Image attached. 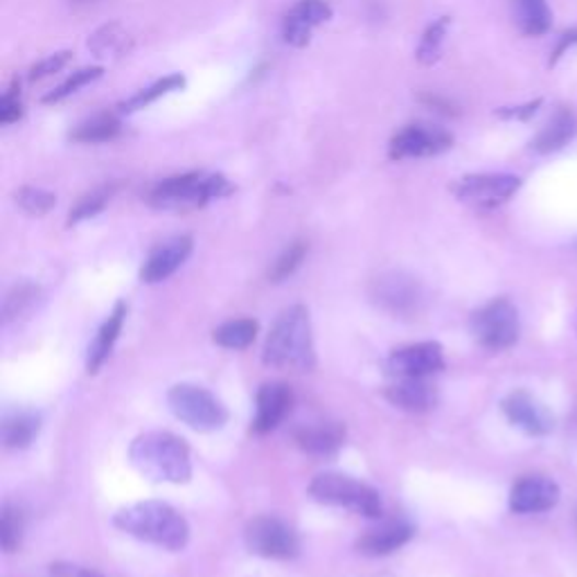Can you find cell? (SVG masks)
I'll return each mask as SVG.
<instances>
[{
    "label": "cell",
    "instance_id": "obj_29",
    "mask_svg": "<svg viewBox=\"0 0 577 577\" xmlns=\"http://www.w3.org/2000/svg\"><path fill=\"white\" fill-rule=\"evenodd\" d=\"M449 25H451V19L449 16H442V19H438L436 23H431L427 27L425 36H422V42L417 46V53H415V57H417V61L422 66H434V64L440 61Z\"/></svg>",
    "mask_w": 577,
    "mask_h": 577
},
{
    "label": "cell",
    "instance_id": "obj_24",
    "mask_svg": "<svg viewBox=\"0 0 577 577\" xmlns=\"http://www.w3.org/2000/svg\"><path fill=\"white\" fill-rule=\"evenodd\" d=\"M123 131V125L118 120V115L113 113H97L91 120L82 123L70 134V140L84 142V145H97V142H108L113 138H118Z\"/></svg>",
    "mask_w": 577,
    "mask_h": 577
},
{
    "label": "cell",
    "instance_id": "obj_40",
    "mask_svg": "<svg viewBox=\"0 0 577 577\" xmlns=\"http://www.w3.org/2000/svg\"><path fill=\"white\" fill-rule=\"evenodd\" d=\"M577 44V30H573V32H566L564 36H562V42L557 44V48H555V55H553V59H551V66H555L562 57H564V53L568 50V48H573Z\"/></svg>",
    "mask_w": 577,
    "mask_h": 577
},
{
    "label": "cell",
    "instance_id": "obj_21",
    "mask_svg": "<svg viewBox=\"0 0 577 577\" xmlns=\"http://www.w3.org/2000/svg\"><path fill=\"white\" fill-rule=\"evenodd\" d=\"M577 134V120H575V113L566 106H562L551 123L540 131V136L534 138L532 142V149L536 153H553V151H559L564 149L573 136Z\"/></svg>",
    "mask_w": 577,
    "mask_h": 577
},
{
    "label": "cell",
    "instance_id": "obj_2",
    "mask_svg": "<svg viewBox=\"0 0 577 577\" xmlns=\"http://www.w3.org/2000/svg\"><path fill=\"white\" fill-rule=\"evenodd\" d=\"M131 465L149 481L187 483L192 478V458L185 440L168 431L138 436L129 449Z\"/></svg>",
    "mask_w": 577,
    "mask_h": 577
},
{
    "label": "cell",
    "instance_id": "obj_41",
    "mask_svg": "<svg viewBox=\"0 0 577 577\" xmlns=\"http://www.w3.org/2000/svg\"><path fill=\"white\" fill-rule=\"evenodd\" d=\"M425 102H427L429 106H434V108H438V111H445V113H453V106H451L449 102H445V100H440L438 95H429V97H425Z\"/></svg>",
    "mask_w": 577,
    "mask_h": 577
},
{
    "label": "cell",
    "instance_id": "obj_27",
    "mask_svg": "<svg viewBox=\"0 0 577 577\" xmlns=\"http://www.w3.org/2000/svg\"><path fill=\"white\" fill-rule=\"evenodd\" d=\"M183 86H185V77H183V74H178V72H176V74H168L165 80H161V82H157V84H151L149 89H142V91H138L134 97L125 100V102L120 104V111H123V113H136V111H140V108H147L149 104H153L157 100L170 95V93L181 91Z\"/></svg>",
    "mask_w": 577,
    "mask_h": 577
},
{
    "label": "cell",
    "instance_id": "obj_39",
    "mask_svg": "<svg viewBox=\"0 0 577 577\" xmlns=\"http://www.w3.org/2000/svg\"><path fill=\"white\" fill-rule=\"evenodd\" d=\"M55 577H102L93 568H77V566H53Z\"/></svg>",
    "mask_w": 577,
    "mask_h": 577
},
{
    "label": "cell",
    "instance_id": "obj_1",
    "mask_svg": "<svg viewBox=\"0 0 577 577\" xmlns=\"http://www.w3.org/2000/svg\"><path fill=\"white\" fill-rule=\"evenodd\" d=\"M262 359L268 368L310 372L316 366L310 312L302 304L287 307L266 336Z\"/></svg>",
    "mask_w": 577,
    "mask_h": 577
},
{
    "label": "cell",
    "instance_id": "obj_10",
    "mask_svg": "<svg viewBox=\"0 0 577 577\" xmlns=\"http://www.w3.org/2000/svg\"><path fill=\"white\" fill-rule=\"evenodd\" d=\"M453 147V136L436 125L417 123L404 127L389 147L393 161H408V159H431L449 151Z\"/></svg>",
    "mask_w": 577,
    "mask_h": 577
},
{
    "label": "cell",
    "instance_id": "obj_18",
    "mask_svg": "<svg viewBox=\"0 0 577 577\" xmlns=\"http://www.w3.org/2000/svg\"><path fill=\"white\" fill-rule=\"evenodd\" d=\"M386 400L402 411L425 413L436 406L438 395L427 379L406 377V379H397L393 386L386 389Z\"/></svg>",
    "mask_w": 577,
    "mask_h": 577
},
{
    "label": "cell",
    "instance_id": "obj_30",
    "mask_svg": "<svg viewBox=\"0 0 577 577\" xmlns=\"http://www.w3.org/2000/svg\"><path fill=\"white\" fill-rule=\"evenodd\" d=\"M113 192H115V187H97V189L89 192V195L77 201V206L70 210L68 226H74V223L86 221V219L100 215L106 208V204L111 201Z\"/></svg>",
    "mask_w": 577,
    "mask_h": 577
},
{
    "label": "cell",
    "instance_id": "obj_34",
    "mask_svg": "<svg viewBox=\"0 0 577 577\" xmlns=\"http://www.w3.org/2000/svg\"><path fill=\"white\" fill-rule=\"evenodd\" d=\"M307 255V244L304 242H293L274 264L272 268V274H268V280L272 282H282L285 278H289L296 268L302 264Z\"/></svg>",
    "mask_w": 577,
    "mask_h": 577
},
{
    "label": "cell",
    "instance_id": "obj_7",
    "mask_svg": "<svg viewBox=\"0 0 577 577\" xmlns=\"http://www.w3.org/2000/svg\"><path fill=\"white\" fill-rule=\"evenodd\" d=\"M472 332L487 350L512 348L521 334L517 307L508 298L492 300L472 316Z\"/></svg>",
    "mask_w": 577,
    "mask_h": 577
},
{
    "label": "cell",
    "instance_id": "obj_17",
    "mask_svg": "<svg viewBox=\"0 0 577 577\" xmlns=\"http://www.w3.org/2000/svg\"><path fill=\"white\" fill-rule=\"evenodd\" d=\"M293 404V393L282 381L264 383L257 391V411L253 419V431L255 434H268L274 431L280 422L287 417Z\"/></svg>",
    "mask_w": 577,
    "mask_h": 577
},
{
    "label": "cell",
    "instance_id": "obj_6",
    "mask_svg": "<svg viewBox=\"0 0 577 577\" xmlns=\"http://www.w3.org/2000/svg\"><path fill=\"white\" fill-rule=\"evenodd\" d=\"M168 404L172 413L189 429L210 434L219 431L228 422L226 406L206 389L195 383H178L168 393Z\"/></svg>",
    "mask_w": 577,
    "mask_h": 577
},
{
    "label": "cell",
    "instance_id": "obj_25",
    "mask_svg": "<svg viewBox=\"0 0 577 577\" xmlns=\"http://www.w3.org/2000/svg\"><path fill=\"white\" fill-rule=\"evenodd\" d=\"M257 336V323L253 319L228 321L215 330L212 338L226 350H246Z\"/></svg>",
    "mask_w": 577,
    "mask_h": 577
},
{
    "label": "cell",
    "instance_id": "obj_22",
    "mask_svg": "<svg viewBox=\"0 0 577 577\" xmlns=\"http://www.w3.org/2000/svg\"><path fill=\"white\" fill-rule=\"evenodd\" d=\"M296 445L312 455H334L345 438V431L338 425H319V427H302L293 434Z\"/></svg>",
    "mask_w": 577,
    "mask_h": 577
},
{
    "label": "cell",
    "instance_id": "obj_28",
    "mask_svg": "<svg viewBox=\"0 0 577 577\" xmlns=\"http://www.w3.org/2000/svg\"><path fill=\"white\" fill-rule=\"evenodd\" d=\"M131 46V38L129 34L118 25V23H111L100 27L91 38H89V48L97 55V57H108V55H123L127 53Z\"/></svg>",
    "mask_w": 577,
    "mask_h": 577
},
{
    "label": "cell",
    "instance_id": "obj_35",
    "mask_svg": "<svg viewBox=\"0 0 577 577\" xmlns=\"http://www.w3.org/2000/svg\"><path fill=\"white\" fill-rule=\"evenodd\" d=\"M23 115V104L19 97V82H14L8 93L0 100V125H14L16 120H21Z\"/></svg>",
    "mask_w": 577,
    "mask_h": 577
},
{
    "label": "cell",
    "instance_id": "obj_37",
    "mask_svg": "<svg viewBox=\"0 0 577 577\" xmlns=\"http://www.w3.org/2000/svg\"><path fill=\"white\" fill-rule=\"evenodd\" d=\"M36 296V289L30 287V285H23V287H16L14 293L5 300V319H14L19 316V312L23 310V307Z\"/></svg>",
    "mask_w": 577,
    "mask_h": 577
},
{
    "label": "cell",
    "instance_id": "obj_33",
    "mask_svg": "<svg viewBox=\"0 0 577 577\" xmlns=\"http://www.w3.org/2000/svg\"><path fill=\"white\" fill-rule=\"evenodd\" d=\"M23 528V512L14 506H5L3 517H0V544H3L5 553H14L21 546Z\"/></svg>",
    "mask_w": 577,
    "mask_h": 577
},
{
    "label": "cell",
    "instance_id": "obj_20",
    "mask_svg": "<svg viewBox=\"0 0 577 577\" xmlns=\"http://www.w3.org/2000/svg\"><path fill=\"white\" fill-rule=\"evenodd\" d=\"M125 319H127V304L118 302V304H115V310L111 312V316L100 327L93 345L89 348V361H86L89 372H97L104 366V361L108 359V355L113 350L115 341H118V336L123 332Z\"/></svg>",
    "mask_w": 577,
    "mask_h": 577
},
{
    "label": "cell",
    "instance_id": "obj_5",
    "mask_svg": "<svg viewBox=\"0 0 577 577\" xmlns=\"http://www.w3.org/2000/svg\"><path fill=\"white\" fill-rule=\"evenodd\" d=\"M310 494L314 496V501L323 506L353 510L368 519L381 517V498L377 489L353 476L334 472L319 474L310 485Z\"/></svg>",
    "mask_w": 577,
    "mask_h": 577
},
{
    "label": "cell",
    "instance_id": "obj_19",
    "mask_svg": "<svg viewBox=\"0 0 577 577\" xmlns=\"http://www.w3.org/2000/svg\"><path fill=\"white\" fill-rule=\"evenodd\" d=\"M411 536H413V528L408 523L389 521L368 530L357 542V551L368 557H383L408 544Z\"/></svg>",
    "mask_w": 577,
    "mask_h": 577
},
{
    "label": "cell",
    "instance_id": "obj_31",
    "mask_svg": "<svg viewBox=\"0 0 577 577\" xmlns=\"http://www.w3.org/2000/svg\"><path fill=\"white\" fill-rule=\"evenodd\" d=\"M102 72H104V70H102L100 66H91V68H82V70L72 72L61 86H57L53 93H48V95L44 97V104H57V102H61V100L74 95L80 89H84V86L93 84L95 80H100Z\"/></svg>",
    "mask_w": 577,
    "mask_h": 577
},
{
    "label": "cell",
    "instance_id": "obj_4",
    "mask_svg": "<svg viewBox=\"0 0 577 577\" xmlns=\"http://www.w3.org/2000/svg\"><path fill=\"white\" fill-rule=\"evenodd\" d=\"M233 183L221 174L189 172L161 181L151 189L149 204L161 210H192L233 195Z\"/></svg>",
    "mask_w": 577,
    "mask_h": 577
},
{
    "label": "cell",
    "instance_id": "obj_15",
    "mask_svg": "<svg viewBox=\"0 0 577 577\" xmlns=\"http://www.w3.org/2000/svg\"><path fill=\"white\" fill-rule=\"evenodd\" d=\"M192 246H195V242H192V238H187V235H178V238H172V240L159 244L145 259V264L140 268V280L147 285H157V282L168 280L170 276H174L178 272L183 262L189 257Z\"/></svg>",
    "mask_w": 577,
    "mask_h": 577
},
{
    "label": "cell",
    "instance_id": "obj_13",
    "mask_svg": "<svg viewBox=\"0 0 577 577\" xmlns=\"http://www.w3.org/2000/svg\"><path fill=\"white\" fill-rule=\"evenodd\" d=\"M372 298L393 314H413L422 300L419 282L406 274H386L374 280Z\"/></svg>",
    "mask_w": 577,
    "mask_h": 577
},
{
    "label": "cell",
    "instance_id": "obj_26",
    "mask_svg": "<svg viewBox=\"0 0 577 577\" xmlns=\"http://www.w3.org/2000/svg\"><path fill=\"white\" fill-rule=\"evenodd\" d=\"M38 434V417L32 413H14L3 422V442L8 449H25Z\"/></svg>",
    "mask_w": 577,
    "mask_h": 577
},
{
    "label": "cell",
    "instance_id": "obj_42",
    "mask_svg": "<svg viewBox=\"0 0 577 577\" xmlns=\"http://www.w3.org/2000/svg\"><path fill=\"white\" fill-rule=\"evenodd\" d=\"M575 425H577V415H575Z\"/></svg>",
    "mask_w": 577,
    "mask_h": 577
},
{
    "label": "cell",
    "instance_id": "obj_23",
    "mask_svg": "<svg viewBox=\"0 0 577 577\" xmlns=\"http://www.w3.org/2000/svg\"><path fill=\"white\" fill-rule=\"evenodd\" d=\"M515 21L526 36H542L553 25V14L546 0H512Z\"/></svg>",
    "mask_w": 577,
    "mask_h": 577
},
{
    "label": "cell",
    "instance_id": "obj_16",
    "mask_svg": "<svg viewBox=\"0 0 577 577\" xmlns=\"http://www.w3.org/2000/svg\"><path fill=\"white\" fill-rule=\"evenodd\" d=\"M559 501V487L546 476H526L510 492V508L517 515H536L553 510Z\"/></svg>",
    "mask_w": 577,
    "mask_h": 577
},
{
    "label": "cell",
    "instance_id": "obj_32",
    "mask_svg": "<svg viewBox=\"0 0 577 577\" xmlns=\"http://www.w3.org/2000/svg\"><path fill=\"white\" fill-rule=\"evenodd\" d=\"M16 204L21 206V210H25L27 215L32 217H42V215H48L55 204H57V197L53 195V192L48 189H42V187H21L16 192Z\"/></svg>",
    "mask_w": 577,
    "mask_h": 577
},
{
    "label": "cell",
    "instance_id": "obj_11",
    "mask_svg": "<svg viewBox=\"0 0 577 577\" xmlns=\"http://www.w3.org/2000/svg\"><path fill=\"white\" fill-rule=\"evenodd\" d=\"M442 368H445V353L440 348V343L434 341L406 345V348L395 350L386 361V370L397 379H406V377L427 379L429 374H436Z\"/></svg>",
    "mask_w": 577,
    "mask_h": 577
},
{
    "label": "cell",
    "instance_id": "obj_3",
    "mask_svg": "<svg viewBox=\"0 0 577 577\" xmlns=\"http://www.w3.org/2000/svg\"><path fill=\"white\" fill-rule=\"evenodd\" d=\"M113 521L136 540L165 551H183L189 542L187 521L172 506L161 501L131 504L115 515Z\"/></svg>",
    "mask_w": 577,
    "mask_h": 577
},
{
    "label": "cell",
    "instance_id": "obj_38",
    "mask_svg": "<svg viewBox=\"0 0 577 577\" xmlns=\"http://www.w3.org/2000/svg\"><path fill=\"white\" fill-rule=\"evenodd\" d=\"M542 106V100H534V102H528L523 106H510V108H498L496 115H501V118H508V120H530L532 115L536 113V108Z\"/></svg>",
    "mask_w": 577,
    "mask_h": 577
},
{
    "label": "cell",
    "instance_id": "obj_12",
    "mask_svg": "<svg viewBox=\"0 0 577 577\" xmlns=\"http://www.w3.org/2000/svg\"><path fill=\"white\" fill-rule=\"evenodd\" d=\"M332 19L327 0H298L282 23L285 42L293 48H304L312 42V32Z\"/></svg>",
    "mask_w": 577,
    "mask_h": 577
},
{
    "label": "cell",
    "instance_id": "obj_9",
    "mask_svg": "<svg viewBox=\"0 0 577 577\" xmlns=\"http://www.w3.org/2000/svg\"><path fill=\"white\" fill-rule=\"evenodd\" d=\"M246 546L266 559H291L298 555V534L276 517H257L246 526Z\"/></svg>",
    "mask_w": 577,
    "mask_h": 577
},
{
    "label": "cell",
    "instance_id": "obj_36",
    "mask_svg": "<svg viewBox=\"0 0 577 577\" xmlns=\"http://www.w3.org/2000/svg\"><path fill=\"white\" fill-rule=\"evenodd\" d=\"M72 59V53H57V55H50L48 59L38 61L36 66H32L30 70V82H38V80H46V77L59 72L61 68H66Z\"/></svg>",
    "mask_w": 577,
    "mask_h": 577
},
{
    "label": "cell",
    "instance_id": "obj_8",
    "mask_svg": "<svg viewBox=\"0 0 577 577\" xmlns=\"http://www.w3.org/2000/svg\"><path fill=\"white\" fill-rule=\"evenodd\" d=\"M521 187V178L512 174H472L453 185V195L472 208L494 210L508 204Z\"/></svg>",
    "mask_w": 577,
    "mask_h": 577
},
{
    "label": "cell",
    "instance_id": "obj_14",
    "mask_svg": "<svg viewBox=\"0 0 577 577\" xmlns=\"http://www.w3.org/2000/svg\"><path fill=\"white\" fill-rule=\"evenodd\" d=\"M501 406H504V413L512 422V425L517 429L526 431L528 436H546L555 427L553 413L540 400H534L526 391L510 393Z\"/></svg>",
    "mask_w": 577,
    "mask_h": 577
}]
</instances>
